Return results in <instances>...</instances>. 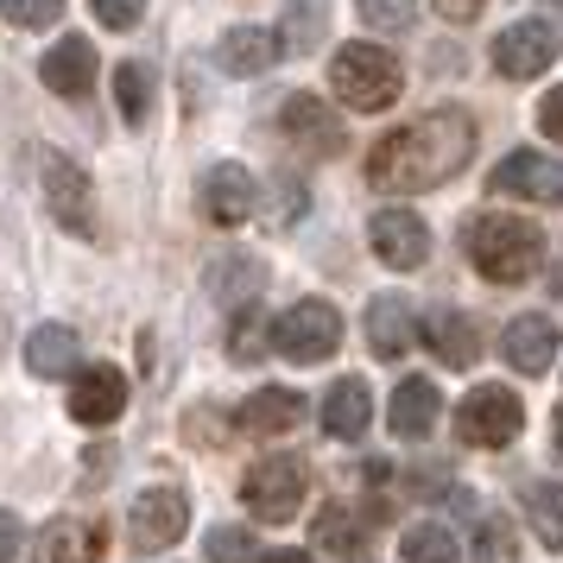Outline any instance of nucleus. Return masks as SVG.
I'll list each match as a JSON object with an SVG mask.
<instances>
[{"mask_svg":"<svg viewBox=\"0 0 563 563\" xmlns=\"http://www.w3.org/2000/svg\"><path fill=\"white\" fill-rule=\"evenodd\" d=\"M468 158H475V121L462 108H437V114H418L406 128H393L367 153V184L380 197H418V190L450 184Z\"/></svg>","mask_w":563,"mask_h":563,"instance_id":"1","label":"nucleus"},{"mask_svg":"<svg viewBox=\"0 0 563 563\" xmlns=\"http://www.w3.org/2000/svg\"><path fill=\"white\" fill-rule=\"evenodd\" d=\"M468 260L494 285H526L544 260V234L526 216H475L468 222Z\"/></svg>","mask_w":563,"mask_h":563,"instance_id":"2","label":"nucleus"},{"mask_svg":"<svg viewBox=\"0 0 563 563\" xmlns=\"http://www.w3.org/2000/svg\"><path fill=\"white\" fill-rule=\"evenodd\" d=\"M330 89L355 114H380L399 96V57L386 52V45H342L330 64Z\"/></svg>","mask_w":563,"mask_h":563,"instance_id":"3","label":"nucleus"},{"mask_svg":"<svg viewBox=\"0 0 563 563\" xmlns=\"http://www.w3.org/2000/svg\"><path fill=\"white\" fill-rule=\"evenodd\" d=\"M305 462L291 456V450H279V456H260L254 468H247V482H241V500H247V512L254 519H266V526H285L291 512L305 507Z\"/></svg>","mask_w":563,"mask_h":563,"instance_id":"4","label":"nucleus"},{"mask_svg":"<svg viewBox=\"0 0 563 563\" xmlns=\"http://www.w3.org/2000/svg\"><path fill=\"white\" fill-rule=\"evenodd\" d=\"M273 349L285 361H298V367H317V361H330L342 349V310L323 305V298H305V305H291L273 323Z\"/></svg>","mask_w":563,"mask_h":563,"instance_id":"5","label":"nucleus"},{"mask_svg":"<svg viewBox=\"0 0 563 563\" xmlns=\"http://www.w3.org/2000/svg\"><path fill=\"white\" fill-rule=\"evenodd\" d=\"M519 431H526V406H519V393H507V386H475L456 406V437L468 450H500Z\"/></svg>","mask_w":563,"mask_h":563,"instance_id":"6","label":"nucleus"},{"mask_svg":"<svg viewBox=\"0 0 563 563\" xmlns=\"http://www.w3.org/2000/svg\"><path fill=\"white\" fill-rule=\"evenodd\" d=\"M38 178H45V203H52L57 229L96 234V203H89V172L82 165H70L64 153H45L38 158Z\"/></svg>","mask_w":563,"mask_h":563,"instance_id":"7","label":"nucleus"},{"mask_svg":"<svg viewBox=\"0 0 563 563\" xmlns=\"http://www.w3.org/2000/svg\"><path fill=\"white\" fill-rule=\"evenodd\" d=\"M184 526H190V500H184L178 487H146L128 512V538L133 551H165V544H178Z\"/></svg>","mask_w":563,"mask_h":563,"instance_id":"8","label":"nucleus"},{"mask_svg":"<svg viewBox=\"0 0 563 563\" xmlns=\"http://www.w3.org/2000/svg\"><path fill=\"white\" fill-rule=\"evenodd\" d=\"M551 64H558V26H544V20H519L494 38V70L512 82L544 77Z\"/></svg>","mask_w":563,"mask_h":563,"instance_id":"9","label":"nucleus"},{"mask_svg":"<svg viewBox=\"0 0 563 563\" xmlns=\"http://www.w3.org/2000/svg\"><path fill=\"white\" fill-rule=\"evenodd\" d=\"M367 247H374L393 273H418V266L431 260V229H424V216H411V209H380L374 229H367Z\"/></svg>","mask_w":563,"mask_h":563,"instance_id":"10","label":"nucleus"},{"mask_svg":"<svg viewBox=\"0 0 563 563\" xmlns=\"http://www.w3.org/2000/svg\"><path fill=\"white\" fill-rule=\"evenodd\" d=\"M494 197H532V203H563V165L544 153H512L487 178Z\"/></svg>","mask_w":563,"mask_h":563,"instance_id":"11","label":"nucleus"},{"mask_svg":"<svg viewBox=\"0 0 563 563\" xmlns=\"http://www.w3.org/2000/svg\"><path fill=\"white\" fill-rule=\"evenodd\" d=\"M279 128L291 133L298 146H310V153H323V158L349 146V133H342V114H335V108L323 102V96H305V89H298V96H285Z\"/></svg>","mask_w":563,"mask_h":563,"instance_id":"12","label":"nucleus"},{"mask_svg":"<svg viewBox=\"0 0 563 563\" xmlns=\"http://www.w3.org/2000/svg\"><path fill=\"white\" fill-rule=\"evenodd\" d=\"M254 209H260V184L247 165H216L203 178V216L216 229H241Z\"/></svg>","mask_w":563,"mask_h":563,"instance_id":"13","label":"nucleus"},{"mask_svg":"<svg viewBox=\"0 0 563 563\" xmlns=\"http://www.w3.org/2000/svg\"><path fill=\"white\" fill-rule=\"evenodd\" d=\"M128 411V374L121 367H89L70 386V418L77 424H114Z\"/></svg>","mask_w":563,"mask_h":563,"instance_id":"14","label":"nucleus"},{"mask_svg":"<svg viewBox=\"0 0 563 563\" xmlns=\"http://www.w3.org/2000/svg\"><path fill=\"white\" fill-rule=\"evenodd\" d=\"M279 57H285L279 32H266V26H229L216 38V64H222L229 77H260V70H273Z\"/></svg>","mask_w":563,"mask_h":563,"instance_id":"15","label":"nucleus"},{"mask_svg":"<svg viewBox=\"0 0 563 563\" xmlns=\"http://www.w3.org/2000/svg\"><path fill=\"white\" fill-rule=\"evenodd\" d=\"M38 77H45V89L52 96H89V82H96V45L89 38H64V45H52V52L38 57Z\"/></svg>","mask_w":563,"mask_h":563,"instance_id":"16","label":"nucleus"},{"mask_svg":"<svg viewBox=\"0 0 563 563\" xmlns=\"http://www.w3.org/2000/svg\"><path fill=\"white\" fill-rule=\"evenodd\" d=\"M102 558V526L96 519H52L38 532V558L32 563H96Z\"/></svg>","mask_w":563,"mask_h":563,"instance_id":"17","label":"nucleus"},{"mask_svg":"<svg viewBox=\"0 0 563 563\" xmlns=\"http://www.w3.org/2000/svg\"><path fill=\"white\" fill-rule=\"evenodd\" d=\"M411 335H418V317H411L406 298H393V291H386V298L367 305V349H374L380 361H399L411 349Z\"/></svg>","mask_w":563,"mask_h":563,"instance_id":"18","label":"nucleus"},{"mask_svg":"<svg viewBox=\"0 0 563 563\" xmlns=\"http://www.w3.org/2000/svg\"><path fill=\"white\" fill-rule=\"evenodd\" d=\"M374 424V393H367V380H335L330 393H323V431L342 437V443H355L361 431Z\"/></svg>","mask_w":563,"mask_h":563,"instance_id":"19","label":"nucleus"},{"mask_svg":"<svg viewBox=\"0 0 563 563\" xmlns=\"http://www.w3.org/2000/svg\"><path fill=\"white\" fill-rule=\"evenodd\" d=\"M386 424H393V437H399V443H418V437H431V431H437V386L424 380V374L399 380V393H393V411H386Z\"/></svg>","mask_w":563,"mask_h":563,"instance_id":"20","label":"nucleus"},{"mask_svg":"<svg viewBox=\"0 0 563 563\" xmlns=\"http://www.w3.org/2000/svg\"><path fill=\"white\" fill-rule=\"evenodd\" d=\"M500 349H507V361L519 374H544V367L558 361V323H551V317H512Z\"/></svg>","mask_w":563,"mask_h":563,"instance_id":"21","label":"nucleus"},{"mask_svg":"<svg viewBox=\"0 0 563 563\" xmlns=\"http://www.w3.org/2000/svg\"><path fill=\"white\" fill-rule=\"evenodd\" d=\"M298 418H305V399H298L291 386H260L254 399L241 406V418H234V424H241L247 437H285Z\"/></svg>","mask_w":563,"mask_h":563,"instance_id":"22","label":"nucleus"},{"mask_svg":"<svg viewBox=\"0 0 563 563\" xmlns=\"http://www.w3.org/2000/svg\"><path fill=\"white\" fill-rule=\"evenodd\" d=\"M77 355H82V342H77V330H64V323H38V330L26 335V367L38 380L77 374Z\"/></svg>","mask_w":563,"mask_h":563,"instance_id":"23","label":"nucleus"},{"mask_svg":"<svg viewBox=\"0 0 563 563\" xmlns=\"http://www.w3.org/2000/svg\"><path fill=\"white\" fill-rule=\"evenodd\" d=\"M431 349L450 361V367H475V361H482V330H475V317L437 310L431 317Z\"/></svg>","mask_w":563,"mask_h":563,"instance_id":"24","label":"nucleus"},{"mask_svg":"<svg viewBox=\"0 0 563 563\" xmlns=\"http://www.w3.org/2000/svg\"><path fill=\"white\" fill-rule=\"evenodd\" d=\"M260 285H266V266L254 254H229L209 266V298H222V305H247Z\"/></svg>","mask_w":563,"mask_h":563,"instance_id":"25","label":"nucleus"},{"mask_svg":"<svg viewBox=\"0 0 563 563\" xmlns=\"http://www.w3.org/2000/svg\"><path fill=\"white\" fill-rule=\"evenodd\" d=\"M323 32H330V0H291L285 7V26H279L285 52H317Z\"/></svg>","mask_w":563,"mask_h":563,"instance_id":"26","label":"nucleus"},{"mask_svg":"<svg viewBox=\"0 0 563 563\" xmlns=\"http://www.w3.org/2000/svg\"><path fill=\"white\" fill-rule=\"evenodd\" d=\"M526 519H532V532L563 551V482H532L526 487Z\"/></svg>","mask_w":563,"mask_h":563,"instance_id":"27","label":"nucleus"},{"mask_svg":"<svg viewBox=\"0 0 563 563\" xmlns=\"http://www.w3.org/2000/svg\"><path fill=\"white\" fill-rule=\"evenodd\" d=\"M114 102H121V121H146V108H153V70L146 64H121L114 70Z\"/></svg>","mask_w":563,"mask_h":563,"instance_id":"28","label":"nucleus"},{"mask_svg":"<svg viewBox=\"0 0 563 563\" xmlns=\"http://www.w3.org/2000/svg\"><path fill=\"white\" fill-rule=\"evenodd\" d=\"M317 551H330V558H361V526L349 507H330L323 519H317Z\"/></svg>","mask_w":563,"mask_h":563,"instance_id":"29","label":"nucleus"},{"mask_svg":"<svg viewBox=\"0 0 563 563\" xmlns=\"http://www.w3.org/2000/svg\"><path fill=\"white\" fill-rule=\"evenodd\" d=\"M399 563H456V532L443 526H411L399 544Z\"/></svg>","mask_w":563,"mask_h":563,"instance_id":"30","label":"nucleus"},{"mask_svg":"<svg viewBox=\"0 0 563 563\" xmlns=\"http://www.w3.org/2000/svg\"><path fill=\"white\" fill-rule=\"evenodd\" d=\"M475 563H519V538L500 512H487L482 532H475Z\"/></svg>","mask_w":563,"mask_h":563,"instance_id":"31","label":"nucleus"},{"mask_svg":"<svg viewBox=\"0 0 563 563\" xmlns=\"http://www.w3.org/2000/svg\"><path fill=\"white\" fill-rule=\"evenodd\" d=\"M355 7L374 32H406L418 20V0H355Z\"/></svg>","mask_w":563,"mask_h":563,"instance_id":"32","label":"nucleus"},{"mask_svg":"<svg viewBox=\"0 0 563 563\" xmlns=\"http://www.w3.org/2000/svg\"><path fill=\"white\" fill-rule=\"evenodd\" d=\"M229 355H234V361H260V355H266V323H260V305L234 317V330H229Z\"/></svg>","mask_w":563,"mask_h":563,"instance_id":"33","label":"nucleus"},{"mask_svg":"<svg viewBox=\"0 0 563 563\" xmlns=\"http://www.w3.org/2000/svg\"><path fill=\"white\" fill-rule=\"evenodd\" d=\"M254 532H241V526H216L209 532V563H254Z\"/></svg>","mask_w":563,"mask_h":563,"instance_id":"34","label":"nucleus"},{"mask_svg":"<svg viewBox=\"0 0 563 563\" xmlns=\"http://www.w3.org/2000/svg\"><path fill=\"white\" fill-rule=\"evenodd\" d=\"M0 13H7L13 26L38 32V26H57V20H64V0H0Z\"/></svg>","mask_w":563,"mask_h":563,"instance_id":"35","label":"nucleus"},{"mask_svg":"<svg viewBox=\"0 0 563 563\" xmlns=\"http://www.w3.org/2000/svg\"><path fill=\"white\" fill-rule=\"evenodd\" d=\"M89 7H96V20H102L108 32L140 26V13H146V0H89Z\"/></svg>","mask_w":563,"mask_h":563,"instance_id":"36","label":"nucleus"},{"mask_svg":"<svg viewBox=\"0 0 563 563\" xmlns=\"http://www.w3.org/2000/svg\"><path fill=\"white\" fill-rule=\"evenodd\" d=\"M26 551V526H20V512H0V563H13Z\"/></svg>","mask_w":563,"mask_h":563,"instance_id":"37","label":"nucleus"},{"mask_svg":"<svg viewBox=\"0 0 563 563\" xmlns=\"http://www.w3.org/2000/svg\"><path fill=\"white\" fill-rule=\"evenodd\" d=\"M538 128H544V133L563 146V89H551V96L538 102Z\"/></svg>","mask_w":563,"mask_h":563,"instance_id":"38","label":"nucleus"},{"mask_svg":"<svg viewBox=\"0 0 563 563\" xmlns=\"http://www.w3.org/2000/svg\"><path fill=\"white\" fill-rule=\"evenodd\" d=\"M184 431L197 437V443H222V437H229V424H222L216 411H190V424H184Z\"/></svg>","mask_w":563,"mask_h":563,"instance_id":"39","label":"nucleus"},{"mask_svg":"<svg viewBox=\"0 0 563 563\" xmlns=\"http://www.w3.org/2000/svg\"><path fill=\"white\" fill-rule=\"evenodd\" d=\"M482 7H487V0H437V13H443L450 26H468V20H475Z\"/></svg>","mask_w":563,"mask_h":563,"instance_id":"40","label":"nucleus"},{"mask_svg":"<svg viewBox=\"0 0 563 563\" xmlns=\"http://www.w3.org/2000/svg\"><path fill=\"white\" fill-rule=\"evenodd\" d=\"M260 563H317V558H310V551H266Z\"/></svg>","mask_w":563,"mask_h":563,"instance_id":"41","label":"nucleus"},{"mask_svg":"<svg viewBox=\"0 0 563 563\" xmlns=\"http://www.w3.org/2000/svg\"><path fill=\"white\" fill-rule=\"evenodd\" d=\"M551 437H558V456H563V411L551 418Z\"/></svg>","mask_w":563,"mask_h":563,"instance_id":"42","label":"nucleus"},{"mask_svg":"<svg viewBox=\"0 0 563 563\" xmlns=\"http://www.w3.org/2000/svg\"><path fill=\"white\" fill-rule=\"evenodd\" d=\"M551 285H558V298H563V266H558V279H551Z\"/></svg>","mask_w":563,"mask_h":563,"instance_id":"43","label":"nucleus"}]
</instances>
